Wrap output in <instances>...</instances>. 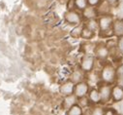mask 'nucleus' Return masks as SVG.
<instances>
[{"label": "nucleus", "instance_id": "obj_2", "mask_svg": "<svg viewBox=\"0 0 123 115\" xmlns=\"http://www.w3.org/2000/svg\"><path fill=\"white\" fill-rule=\"evenodd\" d=\"M111 87L112 85L99 81L97 83V88L101 97V104L105 105L111 101Z\"/></svg>", "mask_w": 123, "mask_h": 115}, {"label": "nucleus", "instance_id": "obj_23", "mask_svg": "<svg viewBox=\"0 0 123 115\" xmlns=\"http://www.w3.org/2000/svg\"><path fill=\"white\" fill-rule=\"evenodd\" d=\"M75 6H76V10L81 12L83 9H85L88 6L87 0H75Z\"/></svg>", "mask_w": 123, "mask_h": 115}, {"label": "nucleus", "instance_id": "obj_26", "mask_svg": "<svg viewBox=\"0 0 123 115\" xmlns=\"http://www.w3.org/2000/svg\"><path fill=\"white\" fill-rule=\"evenodd\" d=\"M103 0H87V5L90 7H95L97 8L101 3H102Z\"/></svg>", "mask_w": 123, "mask_h": 115}, {"label": "nucleus", "instance_id": "obj_7", "mask_svg": "<svg viewBox=\"0 0 123 115\" xmlns=\"http://www.w3.org/2000/svg\"><path fill=\"white\" fill-rule=\"evenodd\" d=\"M90 84L86 81L83 80L81 82H79L77 84H75V89H74V95L79 99L81 97H85L87 96L89 89H90Z\"/></svg>", "mask_w": 123, "mask_h": 115}, {"label": "nucleus", "instance_id": "obj_29", "mask_svg": "<svg viewBox=\"0 0 123 115\" xmlns=\"http://www.w3.org/2000/svg\"><path fill=\"white\" fill-rule=\"evenodd\" d=\"M111 7H117L120 3V0H104Z\"/></svg>", "mask_w": 123, "mask_h": 115}, {"label": "nucleus", "instance_id": "obj_1", "mask_svg": "<svg viewBox=\"0 0 123 115\" xmlns=\"http://www.w3.org/2000/svg\"><path fill=\"white\" fill-rule=\"evenodd\" d=\"M100 80L104 83L113 85L115 83L116 79V73H115V66L111 63H105V65L102 66L100 70Z\"/></svg>", "mask_w": 123, "mask_h": 115}, {"label": "nucleus", "instance_id": "obj_24", "mask_svg": "<svg viewBox=\"0 0 123 115\" xmlns=\"http://www.w3.org/2000/svg\"><path fill=\"white\" fill-rule=\"evenodd\" d=\"M116 50L119 54V56H123V36L117 38L116 43Z\"/></svg>", "mask_w": 123, "mask_h": 115}, {"label": "nucleus", "instance_id": "obj_33", "mask_svg": "<svg viewBox=\"0 0 123 115\" xmlns=\"http://www.w3.org/2000/svg\"><path fill=\"white\" fill-rule=\"evenodd\" d=\"M119 6H120V11H121V13L123 14V1H120Z\"/></svg>", "mask_w": 123, "mask_h": 115}, {"label": "nucleus", "instance_id": "obj_8", "mask_svg": "<svg viewBox=\"0 0 123 115\" xmlns=\"http://www.w3.org/2000/svg\"><path fill=\"white\" fill-rule=\"evenodd\" d=\"M87 98L91 103V105H98L101 104V97H100V93L97 87H90L89 92L87 94Z\"/></svg>", "mask_w": 123, "mask_h": 115}, {"label": "nucleus", "instance_id": "obj_28", "mask_svg": "<svg viewBox=\"0 0 123 115\" xmlns=\"http://www.w3.org/2000/svg\"><path fill=\"white\" fill-rule=\"evenodd\" d=\"M65 5H66V8H67V11H69V10H75L76 9L75 0H68L67 3Z\"/></svg>", "mask_w": 123, "mask_h": 115}, {"label": "nucleus", "instance_id": "obj_27", "mask_svg": "<svg viewBox=\"0 0 123 115\" xmlns=\"http://www.w3.org/2000/svg\"><path fill=\"white\" fill-rule=\"evenodd\" d=\"M104 115H118V113H117V111L115 110L114 107H107L105 109Z\"/></svg>", "mask_w": 123, "mask_h": 115}, {"label": "nucleus", "instance_id": "obj_16", "mask_svg": "<svg viewBox=\"0 0 123 115\" xmlns=\"http://www.w3.org/2000/svg\"><path fill=\"white\" fill-rule=\"evenodd\" d=\"M95 36H96V33L93 32L92 30H90L89 28H87V27L83 24L82 31H81V35H80V39H82V40H84V41H91Z\"/></svg>", "mask_w": 123, "mask_h": 115}, {"label": "nucleus", "instance_id": "obj_21", "mask_svg": "<svg viewBox=\"0 0 123 115\" xmlns=\"http://www.w3.org/2000/svg\"><path fill=\"white\" fill-rule=\"evenodd\" d=\"M105 107L102 104L98 105H92L90 109V115H104L105 113Z\"/></svg>", "mask_w": 123, "mask_h": 115}, {"label": "nucleus", "instance_id": "obj_6", "mask_svg": "<svg viewBox=\"0 0 123 115\" xmlns=\"http://www.w3.org/2000/svg\"><path fill=\"white\" fill-rule=\"evenodd\" d=\"M97 19H98V23H99V33L112 29L111 27H112V22H113L114 17L111 14L101 15Z\"/></svg>", "mask_w": 123, "mask_h": 115}, {"label": "nucleus", "instance_id": "obj_9", "mask_svg": "<svg viewBox=\"0 0 123 115\" xmlns=\"http://www.w3.org/2000/svg\"><path fill=\"white\" fill-rule=\"evenodd\" d=\"M74 89H75V84L68 79L63 84H61V86L59 87V93L61 96L67 97L74 94Z\"/></svg>", "mask_w": 123, "mask_h": 115}, {"label": "nucleus", "instance_id": "obj_31", "mask_svg": "<svg viewBox=\"0 0 123 115\" xmlns=\"http://www.w3.org/2000/svg\"><path fill=\"white\" fill-rule=\"evenodd\" d=\"M114 84H117L118 86H120V87L123 88V78H116Z\"/></svg>", "mask_w": 123, "mask_h": 115}, {"label": "nucleus", "instance_id": "obj_30", "mask_svg": "<svg viewBox=\"0 0 123 115\" xmlns=\"http://www.w3.org/2000/svg\"><path fill=\"white\" fill-rule=\"evenodd\" d=\"M117 109H115L118 113V115H123V101L120 102H117Z\"/></svg>", "mask_w": 123, "mask_h": 115}, {"label": "nucleus", "instance_id": "obj_19", "mask_svg": "<svg viewBox=\"0 0 123 115\" xmlns=\"http://www.w3.org/2000/svg\"><path fill=\"white\" fill-rule=\"evenodd\" d=\"M66 115H83V109L77 103L66 111Z\"/></svg>", "mask_w": 123, "mask_h": 115}, {"label": "nucleus", "instance_id": "obj_3", "mask_svg": "<svg viewBox=\"0 0 123 115\" xmlns=\"http://www.w3.org/2000/svg\"><path fill=\"white\" fill-rule=\"evenodd\" d=\"M96 64V58L93 55H83L79 64V67L84 72L89 73L94 70Z\"/></svg>", "mask_w": 123, "mask_h": 115}, {"label": "nucleus", "instance_id": "obj_32", "mask_svg": "<svg viewBox=\"0 0 123 115\" xmlns=\"http://www.w3.org/2000/svg\"><path fill=\"white\" fill-rule=\"evenodd\" d=\"M57 1L61 4V5H65L66 3H67V1H68V0H57Z\"/></svg>", "mask_w": 123, "mask_h": 115}, {"label": "nucleus", "instance_id": "obj_17", "mask_svg": "<svg viewBox=\"0 0 123 115\" xmlns=\"http://www.w3.org/2000/svg\"><path fill=\"white\" fill-rule=\"evenodd\" d=\"M95 45L96 43L91 42V41H85L81 47H82V51L84 53V55H93L94 54V50H95ZM94 56V55H93Z\"/></svg>", "mask_w": 123, "mask_h": 115}, {"label": "nucleus", "instance_id": "obj_4", "mask_svg": "<svg viewBox=\"0 0 123 115\" xmlns=\"http://www.w3.org/2000/svg\"><path fill=\"white\" fill-rule=\"evenodd\" d=\"M64 22L66 23H68L69 25L76 26V25H79V24L82 23L83 20H82L80 12L75 9V10H69V11L65 12V14H64Z\"/></svg>", "mask_w": 123, "mask_h": 115}, {"label": "nucleus", "instance_id": "obj_11", "mask_svg": "<svg viewBox=\"0 0 123 115\" xmlns=\"http://www.w3.org/2000/svg\"><path fill=\"white\" fill-rule=\"evenodd\" d=\"M123 101V88L117 84H113L111 87V101L117 103Z\"/></svg>", "mask_w": 123, "mask_h": 115}, {"label": "nucleus", "instance_id": "obj_12", "mask_svg": "<svg viewBox=\"0 0 123 115\" xmlns=\"http://www.w3.org/2000/svg\"><path fill=\"white\" fill-rule=\"evenodd\" d=\"M111 28L114 37L118 38L123 36V18H114Z\"/></svg>", "mask_w": 123, "mask_h": 115}, {"label": "nucleus", "instance_id": "obj_25", "mask_svg": "<svg viewBox=\"0 0 123 115\" xmlns=\"http://www.w3.org/2000/svg\"><path fill=\"white\" fill-rule=\"evenodd\" d=\"M116 78H123V63H119L117 66H115Z\"/></svg>", "mask_w": 123, "mask_h": 115}, {"label": "nucleus", "instance_id": "obj_34", "mask_svg": "<svg viewBox=\"0 0 123 115\" xmlns=\"http://www.w3.org/2000/svg\"><path fill=\"white\" fill-rule=\"evenodd\" d=\"M120 1H123V0H120Z\"/></svg>", "mask_w": 123, "mask_h": 115}, {"label": "nucleus", "instance_id": "obj_13", "mask_svg": "<svg viewBox=\"0 0 123 115\" xmlns=\"http://www.w3.org/2000/svg\"><path fill=\"white\" fill-rule=\"evenodd\" d=\"M69 80H71L74 84H77L79 82L86 80V73H84L80 67H78L71 72V74L69 76Z\"/></svg>", "mask_w": 123, "mask_h": 115}, {"label": "nucleus", "instance_id": "obj_20", "mask_svg": "<svg viewBox=\"0 0 123 115\" xmlns=\"http://www.w3.org/2000/svg\"><path fill=\"white\" fill-rule=\"evenodd\" d=\"M97 10H98V13H99V16L101 15H106V14H111L110 13V10H111V6L106 2V1H102V3L97 7Z\"/></svg>", "mask_w": 123, "mask_h": 115}, {"label": "nucleus", "instance_id": "obj_5", "mask_svg": "<svg viewBox=\"0 0 123 115\" xmlns=\"http://www.w3.org/2000/svg\"><path fill=\"white\" fill-rule=\"evenodd\" d=\"M94 57L96 60L100 62H107L110 58V50L107 47L105 42H97L95 45V50H94Z\"/></svg>", "mask_w": 123, "mask_h": 115}, {"label": "nucleus", "instance_id": "obj_18", "mask_svg": "<svg viewBox=\"0 0 123 115\" xmlns=\"http://www.w3.org/2000/svg\"><path fill=\"white\" fill-rule=\"evenodd\" d=\"M82 27H83V22L76 25L72 28V30L70 31V36L74 39H80V35H81V31H82Z\"/></svg>", "mask_w": 123, "mask_h": 115}, {"label": "nucleus", "instance_id": "obj_15", "mask_svg": "<svg viewBox=\"0 0 123 115\" xmlns=\"http://www.w3.org/2000/svg\"><path fill=\"white\" fill-rule=\"evenodd\" d=\"M83 24L89 28L90 30H92L93 32H95L96 34L99 33V23H98V19H90L87 20L83 22Z\"/></svg>", "mask_w": 123, "mask_h": 115}, {"label": "nucleus", "instance_id": "obj_10", "mask_svg": "<svg viewBox=\"0 0 123 115\" xmlns=\"http://www.w3.org/2000/svg\"><path fill=\"white\" fill-rule=\"evenodd\" d=\"M80 14H81L83 22H85L87 20H90V19H97L99 17V13H98L97 8L90 7V6H87L85 9H83L80 12Z\"/></svg>", "mask_w": 123, "mask_h": 115}, {"label": "nucleus", "instance_id": "obj_22", "mask_svg": "<svg viewBox=\"0 0 123 115\" xmlns=\"http://www.w3.org/2000/svg\"><path fill=\"white\" fill-rule=\"evenodd\" d=\"M78 104L83 109V108H86V107H89L91 106V103L87 98V96L85 97H81V98H79L78 99Z\"/></svg>", "mask_w": 123, "mask_h": 115}, {"label": "nucleus", "instance_id": "obj_14", "mask_svg": "<svg viewBox=\"0 0 123 115\" xmlns=\"http://www.w3.org/2000/svg\"><path fill=\"white\" fill-rule=\"evenodd\" d=\"M78 103V98L73 94L67 97H63L62 100V103H61V107H62L63 110L67 111L69 108H71L73 105Z\"/></svg>", "mask_w": 123, "mask_h": 115}]
</instances>
